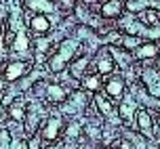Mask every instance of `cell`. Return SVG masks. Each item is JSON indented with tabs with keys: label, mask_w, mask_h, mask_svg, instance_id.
Wrapping results in <instances>:
<instances>
[{
	"label": "cell",
	"mask_w": 160,
	"mask_h": 149,
	"mask_svg": "<svg viewBox=\"0 0 160 149\" xmlns=\"http://www.w3.org/2000/svg\"><path fill=\"white\" fill-rule=\"evenodd\" d=\"M76 48H78V42L72 38L63 40L61 44H59V48H57V53L53 55V59H51V71H61L65 67V63L70 61L74 55H76Z\"/></svg>",
	"instance_id": "cell-1"
},
{
	"label": "cell",
	"mask_w": 160,
	"mask_h": 149,
	"mask_svg": "<svg viewBox=\"0 0 160 149\" xmlns=\"http://www.w3.org/2000/svg\"><path fill=\"white\" fill-rule=\"evenodd\" d=\"M28 71H30V63L11 61V63H7V67H4V80H7V82H15V80H19L23 74H28Z\"/></svg>",
	"instance_id": "cell-2"
},
{
	"label": "cell",
	"mask_w": 160,
	"mask_h": 149,
	"mask_svg": "<svg viewBox=\"0 0 160 149\" xmlns=\"http://www.w3.org/2000/svg\"><path fill=\"white\" fill-rule=\"evenodd\" d=\"M61 128H63V122H61V118H48L40 134H42V139H44V141L53 143V141H57V139H59Z\"/></svg>",
	"instance_id": "cell-3"
},
{
	"label": "cell",
	"mask_w": 160,
	"mask_h": 149,
	"mask_svg": "<svg viewBox=\"0 0 160 149\" xmlns=\"http://www.w3.org/2000/svg\"><path fill=\"white\" fill-rule=\"evenodd\" d=\"M122 8H124V0H105L101 4V15L105 19H116L120 17Z\"/></svg>",
	"instance_id": "cell-4"
},
{
	"label": "cell",
	"mask_w": 160,
	"mask_h": 149,
	"mask_svg": "<svg viewBox=\"0 0 160 149\" xmlns=\"http://www.w3.org/2000/svg\"><path fill=\"white\" fill-rule=\"evenodd\" d=\"M137 128H139V132L145 134V137H152V116L148 113L145 109H137Z\"/></svg>",
	"instance_id": "cell-5"
},
{
	"label": "cell",
	"mask_w": 160,
	"mask_h": 149,
	"mask_svg": "<svg viewBox=\"0 0 160 149\" xmlns=\"http://www.w3.org/2000/svg\"><path fill=\"white\" fill-rule=\"evenodd\" d=\"M25 8L36 11L38 15H47V13H53L55 11V4L51 0H25Z\"/></svg>",
	"instance_id": "cell-6"
},
{
	"label": "cell",
	"mask_w": 160,
	"mask_h": 149,
	"mask_svg": "<svg viewBox=\"0 0 160 149\" xmlns=\"http://www.w3.org/2000/svg\"><path fill=\"white\" fill-rule=\"evenodd\" d=\"M28 48H30V38H28L25 30L21 27V30L17 31L15 40H13V50H15L17 55H25V53H28Z\"/></svg>",
	"instance_id": "cell-7"
},
{
	"label": "cell",
	"mask_w": 160,
	"mask_h": 149,
	"mask_svg": "<svg viewBox=\"0 0 160 149\" xmlns=\"http://www.w3.org/2000/svg\"><path fill=\"white\" fill-rule=\"evenodd\" d=\"M65 97H68V93L61 84H47V99L51 103H61L65 101Z\"/></svg>",
	"instance_id": "cell-8"
},
{
	"label": "cell",
	"mask_w": 160,
	"mask_h": 149,
	"mask_svg": "<svg viewBox=\"0 0 160 149\" xmlns=\"http://www.w3.org/2000/svg\"><path fill=\"white\" fill-rule=\"evenodd\" d=\"M158 55V44L156 42H145L139 48H135V59H152Z\"/></svg>",
	"instance_id": "cell-9"
},
{
	"label": "cell",
	"mask_w": 160,
	"mask_h": 149,
	"mask_svg": "<svg viewBox=\"0 0 160 149\" xmlns=\"http://www.w3.org/2000/svg\"><path fill=\"white\" fill-rule=\"evenodd\" d=\"M30 27H32V31H36V34H47V31L51 30V21H48L47 15H34L32 21H30Z\"/></svg>",
	"instance_id": "cell-10"
},
{
	"label": "cell",
	"mask_w": 160,
	"mask_h": 149,
	"mask_svg": "<svg viewBox=\"0 0 160 149\" xmlns=\"http://www.w3.org/2000/svg\"><path fill=\"white\" fill-rule=\"evenodd\" d=\"M124 90V80L122 78H110L108 80V84H105V93L108 97H112V99H118L120 94Z\"/></svg>",
	"instance_id": "cell-11"
},
{
	"label": "cell",
	"mask_w": 160,
	"mask_h": 149,
	"mask_svg": "<svg viewBox=\"0 0 160 149\" xmlns=\"http://www.w3.org/2000/svg\"><path fill=\"white\" fill-rule=\"evenodd\" d=\"M87 65H88V57L87 55L78 57L76 61L70 63V74H72L74 78H82V74H84V70H87Z\"/></svg>",
	"instance_id": "cell-12"
},
{
	"label": "cell",
	"mask_w": 160,
	"mask_h": 149,
	"mask_svg": "<svg viewBox=\"0 0 160 149\" xmlns=\"http://www.w3.org/2000/svg\"><path fill=\"white\" fill-rule=\"evenodd\" d=\"M82 88L84 90H91V93H97L101 88V76L99 74H88L82 78Z\"/></svg>",
	"instance_id": "cell-13"
},
{
	"label": "cell",
	"mask_w": 160,
	"mask_h": 149,
	"mask_svg": "<svg viewBox=\"0 0 160 149\" xmlns=\"http://www.w3.org/2000/svg\"><path fill=\"white\" fill-rule=\"evenodd\" d=\"M114 71V57H99L97 59V74L103 76V74H112Z\"/></svg>",
	"instance_id": "cell-14"
},
{
	"label": "cell",
	"mask_w": 160,
	"mask_h": 149,
	"mask_svg": "<svg viewBox=\"0 0 160 149\" xmlns=\"http://www.w3.org/2000/svg\"><path fill=\"white\" fill-rule=\"evenodd\" d=\"M95 103H97V107H99V111L103 113L105 118H110V116L114 113V107H112V103L108 101L105 97H101V94H97V97H95Z\"/></svg>",
	"instance_id": "cell-15"
},
{
	"label": "cell",
	"mask_w": 160,
	"mask_h": 149,
	"mask_svg": "<svg viewBox=\"0 0 160 149\" xmlns=\"http://www.w3.org/2000/svg\"><path fill=\"white\" fill-rule=\"evenodd\" d=\"M141 23L143 25H158L160 23V15L156 11H141Z\"/></svg>",
	"instance_id": "cell-16"
},
{
	"label": "cell",
	"mask_w": 160,
	"mask_h": 149,
	"mask_svg": "<svg viewBox=\"0 0 160 149\" xmlns=\"http://www.w3.org/2000/svg\"><path fill=\"white\" fill-rule=\"evenodd\" d=\"M8 113H11V118L15 120V122H23L25 120V109L21 107V103H13L11 109H8Z\"/></svg>",
	"instance_id": "cell-17"
},
{
	"label": "cell",
	"mask_w": 160,
	"mask_h": 149,
	"mask_svg": "<svg viewBox=\"0 0 160 149\" xmlns=\"http://www.w3.org/2000/svg\"><path fill=\"white\" fill-rule=\"evenodd\" d=\"M133 109H135V103H133V99L128 97V99H124L122 105H120V116L128 120V118H131V113H133Z\"/></svg>",
	"instance_id": "cell-18"
},
{
	"label": "cell",
	"mask_w": 160,
	"mask_h": 149,
	"mask_svg": "<svg viewBox=\"0 0 160 149\" xmlns=\"http://www.w3.org/2000/svg\"><path fill=\"white\" fill-rule=\"evenodd\" d=\"M122 48H139L141 46V42H139V38L137 36H122Z\"/></svg>",
	"instance_id": "cell-19"
},
{
	"label": "cell",
	"mask_w": 160,
	"mask_h": 149,
	"mask_svg": "<svg viewBox=\"0 0 160 149\" xmlns=\"http://www.w3.org/2000/svg\"><path fill=\"white\" fill-rule=\"evenodd\" d=\"M8 147H11V134H8V130H0V149Z\"/></svg>",
	"instance_id": "cell-20"
},
{
	"label": "cell",
	"mask_w": 160,
	"mask_h": 149,
	"mask_svg": "<svg viewBox=\"0 0 160 149\" xmlns=\"http://www.w3.org/2000/svg\"><path fill=\"white\" fill-rule=\"evenodd\" d=\"M114 149H133V145H131L127 139H120V141L114 143Z\"/></svg>",
	"instance_id": "cell-21"
},
{
	"label": "cell",
	"mask_w": 160,
	"mask_h": 149,
	"mask_svg": "<svg viewBox=\"0 0 160 149\" xmlns=\"http://www.w3.org/2000/svg\"><path fill=\"white\" fill-rule=\"evenodd\" d=\"M17 149H30V147H28V143H19V145H17Z\"/></svg>",
	"instance_id": "cell-22"
},
{
	"label": "cell",
	"mask_w": 160,
	"mask_h": 149,
	"mask_svg": "<svg viewBox=\"0 0 160 149\" xmlns=\"http://www.w3.org/2000/svg\"><path fill=\"white\" fill-rule=\"evenodd\" d=\"M2 17H4V8H0V19H2Z\"/></svg>",
	"instance_id": "cell-23"
},
{
	"label": "cell",
	"mask_w": 160,
	"mask_h": 149,
	"mask_svg": "<svg viewBox=\"0 0 160 149\" xmlns=\"http://www.w3.org/2000/svg\"><path fill=\"white\" fill-rule=\"evenodd\" d=\"M158 70H160V59H158Z\"/></svg>",
	"instance_id": "cell-24"
},
{
	"label": "cell",
	"mask_w": 160,
	"mask_h": 149,
	"mask_svg": "<svg viewBox=\"0 0 160 149\" xmlns=\"http://www.w3.org/2000/svg\"><path fill=\"white\" fill-rule=\"evenodd\" d=\"M158 124H160V120H158Z\"/></svg>",
	"instance_id": "cell-25"
}]
</instances>
